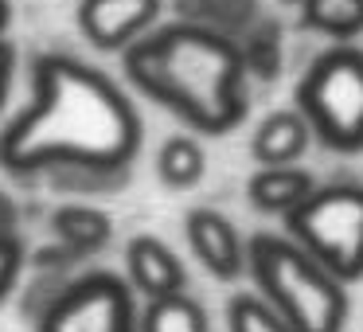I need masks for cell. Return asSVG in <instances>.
<instances>
[{
  "instance_id": "16",
  "label": "cell",
  "mask_w": 363,
  "mask_h": 332,
  "mask_svg": "<svg viewBox=\"0 0 363 332\" xmlns=\"http://www.w3.org/2000/svg\"><path fill=\"white\" fill-rule=\"evenodd\" d=\"M227 321H230V332H293L289 324L277 316L274 305L250 297V293H238V297H230Z\"/></svg>"
},
{
  "instance_id": "20",
  "label": "cell",
  "mask_w": 363,
  "mask_h": 332,
  "mask_svg": "<svg viewBox=\"0 0 363 332\" xmlns=\"http://www.w3.org/2000/svg\"><path fill=\"white\" fill-rule=\"evenodd\" d=\"M12 12H9V0H0V35H4V28H9Z\"/></svg>"
},
{
  "instance_id": "18",
  "label": "cell",
  "mask_w": 363,
  "mask_h": 332,
  "mask_svg": "<svg viewBox=\"0 0 363 332\" xmlns=\"http://www.w3.org/2000/svg\"><path fill=\"white\" fill-rule=\"evenodd\" d=\"M242 67H250V71L262 74V79H274V74H277V40H274V32H269L266 40L258 35V43H254L250 59L242 55Z\"/></svg>"
},
{
  "instance_id": "10",
  "label": "cell",
  "mask_w": 363,
  "mask_h": 332,
  "mask_svg": "<svg viewBox=\"0 0 363 332\" xmlns=\"http://www.w3.org/2000/svg\"><path fill=\"white\" fill-rule=\"evenodd\" d=\"M313 176L301 172V168H289V165H266L262 172L250 176V204L258 211H274V215H285L301 204V199L313 192Z\"/></svg>"
},
{
  "instance_id": "2",
  "label": "cell",
  "mask_w": 363,
  "mask_h": 332,
  "mask_svg": "<svg viewBox=\"0 0 363 332\" xmlns=\"http://www.w3.org/2000/svg\"><path fill=\"white\" fill-rule=\"evenodd\" d=\"M125 74L199 133H227L246 114L242 51L203 24H172L125 48Z\"/></svg>"
},
{
  "instance_id": "5",
  "label": "cell",
  "mask_w": 363,
  "mask_h": 332,
  "mask_svg": "<svg viewBox=\"0 0 363 332\" xmlns=\"http://www.w3.org/2000/svg\"><path fill=\"white\" fill-rule=\"evenodd\" d=\"M301 118L340 153L363 149V51L336 48L313 63L297 90Z\"/></svg>"
},
{
  "instance_id": "19",
  "label": "cell",
  "mask_w": 363,
  "mask_h": 332,
  "mask_svg": "<svg viewBox=\"0 0 363 332\" xmlns=\"http://www.w3.org/2000/svg\"><path fill=\"white\" fill-rule=\"evenodd\" d=\"M12 71H16V51H12V43H9V40H0V106L9 102Z\"/></svg>"
},
{
  "instance_id": "9",
  "label": "cell",
  "mask_w": 363,
  "mask_h": 332,
  "mask_svg": "<svg viewBox=\"0 0 363 332\" xmlns=\"http://www.w3.org/2000/svg\"><path fill=\"white\" fill-rule=\"evenodd\" d=\"M188 243H191V250L199 254V262H203L215 277H223V282L238 277V270H242L238 235L219 211H207V207L191 211L188 215Z\"/></svg>"
},
{
  "instance_id": "3",
  "label": "cell",
  "mask_w": 363,
  "mask_h": 332,
  "mask_svg": "<svg viewBox=\"0 0 363 332\" xmlns=\"http://www.w3.org/2000/svg\"><path fill=\"white\" fill-rule=\"evenodd\" d=\"M250 270L269 305L293 332H340L347 321V293L305 246L277 235L250 243Z\"/></svg>"
},
{
  "instance_id": "17",
  "label": "cell",
  "mask_w": 363,
  "mask_h": 332,
  "mask_svg": "<svg viewBox=\"0 0 363 332\" xmlns=\"http://www.w3.org/2000/svg\"><path fill=\"white\" fill-rule=\"evenodd\" d=\"M20 262H24V250H20V243H16L12 235H0V301L9 297L12 285H16Z\"/></svg>"
},
{
  "instance_id": "7",
  "label": "cell",
  "mask_w": 363,
  "mask_h": 332,
  "mask_svg": "<svg viewBox=\"0 0 363 332\" xmlns=\"http://www.w3.org/2000/svg\"><path fill=\"white\" fill-rule=\"evenodd\" d=\"M157 12H160V0H82L79 28L94 48L121 51L137 35L149 32Z\"/></svg>"
},
{
  "instance_id": "6",
  "label": "cell",
  "mask_w": 363,
  "mask_h": 332,
  "mask_svg": "<svg viewBox=\"0 0 363 332\" xmlns=\"http://www.w3.org/2000/svg\"><path fill=\"white\" fill-rule=\"evenodd\" d=\"M40 332H137L133 289L113 274H90L43 313Z\"/></svg>"
},
{
  "instance_id": "13",
  "label": "cell",
  "mask_w": 363,
  "mask_h": 332,
  "mask_svg": "<svg viewBox=\"0 0 363 332\" xmlns=\"http://www.w3.org/2000/svg\"><path fill=\"white\" fill-rule=\"evenodd\" d=\"M137 332H207V316L191 297L168 293V297H149Z\"/></svg>"
},
{
  "instance_id": "12",
  "label": "cell",
  "mask_w": 363,
  "mask_h": 332,
  "mask_svg": "<svg viewBox=\"0 0 363 332\" xmlns=\"http://www.w3.org/2000/svg\"><path fill=\"white\" fill-rule=\"evenodd\" d=\"M51 227H55V235L63 238L74 254L79 250H98L102 243H110V231H113L110 215L98 211V207H82V204L59 207L55 219H51Z\"/></svg>"
},
{
  "instance_id": "11",
  "label": "cell",
  "mask_w": 363,
  "mask_h": 332,
  "mask_svg": "<svg viewBox=\"0 0 363 332\" xmlns=\"http://www.w3.org/2000/svg\"><path fill=\"white\" fill-rule=\"evenodd\" d=\"M305 145H308V121L301 114L281 110V114H269L258 126L250 149L262 165H293L305 153Z\"/></svg>"
},
{
  "instance_id": "14",
  "label": "cell",
  "mask_w": 363,
  "mask_h": 332,
  "mask_svg": "<svg viewBox=\"0 0 363 332\" xmlns=\"http://www.w3.org/2000/svg\"><path fill=\"white\" fill-rule=\"evenodd\" d=\"M305 24L336 40L363 32V0H305Z\"/></svg>"
},
{
  "instance_id": "8",
  "label": "cell",
  "mask_w": 363,
  "mask_h": 332,
  "mask_svg": "<svg viewBox=\"0 0 363 332\" xmlns=\"http://www.w3.org/2000/svg\"><path fill=\"white\" fill-rule=\"evenodd\" d=\"M129 277L145 297H168V293H184V266L160 238L137 235L125 246Z\"/></svg>"
},
{
  "instance_id": "1",
  "label": "cell",
  "mask_w": 363,
  "mask_h": 332,
  "mask_svg": "<svg viewBox=\"0 0 363 332\" xmlns=\"http://www.w3.org/2000/svg\"><path fill=\"white\" fill-rule=\"evenodd\" d=\"M141 149V118L129 98L94 67L71 55L35 59V98L0 133V165L9 172L98 168L110 172Z\"/></svg>"
},
{
  "instance_id": "4",
  "label": "cell",
  "mask_w": 363,
  "mask_h": 332,
  "mask_svg": "<svg viewBox=\"0 0 363 332\" xmlns=\"http://www.w3.org/2000/svg\"><path fill=\"white\" fill-rule=\"evenodd\" d=\"M285 215L297 246H305L328 274H336L340 282L363 277V188H313Z\"/></svg>"
},
{
  "instance_id": "15",
  "label": "cell",
  "mask_w": 363,
  "mask_h": 332,
  "mask_svg": "<svg viewBox=\"0 0 363 332\" xmlns=\"http://www.w3.org/2000/svg\"><path fill=\"white\" fill-rule=\"evenodd\" d=\"M207 160H203V149L188 137H172V141L160 145V157H157V172L168 188H191V184L203 176Z\"/></svg>"
}]
</instances>
